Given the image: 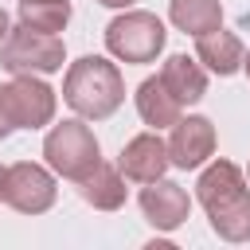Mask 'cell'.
<instances>
[{"label":"cell","instance_id":"cell-5","mask_svg":"<svg viewBox=\"0 0 250 250\" xmlns=\"http://www.w3.org/2000/svg\"><path fill=\"white\" fill-rule=\"evenodd\" d=\"M43 156H47V164L59 176H66V180L78 184L102 160V148H98V137L90 133V125H82V121H59L47 133V141H43Z\"/></svg>","mask_w":250,"mask_h":250},{"label":"cell","instance_id":"cell-12","mask_svg":"<svg viewBox=\"0 0 250 250\" xmlns=\"http://www.w3.org/2000/svg\"><path fill=\"white\" fill-rule=\"evenodd\" d=\"M160 82L168 86V94L180 105H195L207 94V74H203L199 59H188V55H168L164 70H160Z\"/></svg>","mask_w":250,"mask_h":250},{"label":"cell","instance_id":"cell-9","mask_svg":"<svg viewBox=\"0 0 250 250\" xmlns=\"http://www.w3.org/2000/svg\"><path fill=\"white\" fill-rule=\"evenodd\" d=\"M141 211L145 219L156 227V230H176L180 223H188V211H191V199L180 184L172 180H152L145 191H141Z\"/></svg>","mask_w":250,"mask_h":250},{"label":"cell","instance_id":"cell-15","mask_svg":"<svg viewBox=\"0 0 250 250\" xmlns=\"http://www.w3.org/2000/svg\"><path fill=\"white\" fill-rule=\"evenodd\" d=\"M168 16L188 35H203V31L223 27V4L219 0H172L168 4Z\"/></svg>","mask_w":250,"mask_h":250},{"label":"cell","instance_id":"cell-3","mask_svg":"<svg viewBox=\"0 0 250 250\" xmlns=\"http://www.w3.org/2000/svg\"><path fill=\"white\" fill-rule=\"evenodd\" d=\"M66 47L59 35L47 31H31V27H8L4 43H0V66L12 74H55L62 70Z\"/></svg>","mask_w":250,"mask_h":250},{"label":"cell","instance_id":"cell-1","mask_svg":"<svg viewBox=\"0 0 250 250\" xmlns=\"http://www.w3.org/2000/svg\"><path fill=\"white\" fill-rule=\"evenodd\" d=\"M195 195L211 219V230L227 242H246L250 238V188L238 172V164L230 160H215L211 168H203Z\"/></svg>","mask_w":250,"mask_h":250},{"label":"cell","instance_id":"cell-22","mask_svg":"<svg viewBox=\"0 0 250 250\" xmlns=\"http://www.w3.org/2000/svg\"><path fill=\"white\" fill-rule=\"evenodd\" d=\"M246 176H250V168H246Z\"/></svg>","mask_w":250,"mask_h":250},{"label":"cell","instance_id":"cell-8","mask_svg":"<svg viewBox=\"0 0 250 250\" xmlns=\"http://www.w3.org/2000/svg\"><path fill=\"white\" fill-rule=\"evenodd\" d=\"M215 152V125L207 117H180L172 125V141H168V164L176 168H199L207 156Z\"/></svg>","mask_w":250,"mask_h":250},{"label":"cell","instance_id":"cell-11","mask_svg":"<svg viewBox=\"0 0 250 250\" xmlns=\"http://www.w3.org/2000/svg\"><path fill=\"white\" fill-rule=\"evenodd\" d=\"M242 55H246V51H242V39L230 35V31H223V27L195 35V59H199L211 74H219V78L234 74V70L242 66Z\"/></svg>","mask_w":250,"mask_h":250},{"label":"cell","instance_id":"cell-7","mask_svg":"<svg viewBox=\"0 0 250 250\" xmlns=\"http://www.w3.org/2000/svg\"><path fill=\"white\" fill-rule=\"evenodd\" d=\"M4 102L16 129H43L55 117V90L35 74H16L4 86Z\"/></svg>","mask_w":250,"mask_h":250},{"label":"cell","instance_id":"cell-20","mask_svg":"<svg viewBox=\"0 0 250 250\" xmlns=\"http://www.w3.org/2000/svg\"><path fill=\"white\" fill-rule=\"evenodd\" d=\"M242 70H246V74H250V51H246V55H242Z\"/></svg>","mask_w":250,"mask_h":250},{"label":"cell","instance_id":"cell-2","mask_svg":"<svg viewBox=\"0 0 250 250\" xmlns=\"http://www.w3.org/2000/svg\"><path fill=\"white\" fill-rule=\"evenodd\" d=\"M62 102L78 117H90V121L117 113V105L125 102V78H121L117 62H109L102 55H82L78 62H70V70L62 78Z\"/></svg>","mask_w":250,"mask_h":250},{"label":"cell","instance_id":"cell-17","mask_svg":"<svg viewBox=\"0 0 250 250\" xmlns=\"http://www.w3.org/2000/svg\"><path fill=\"white\" fill-rule=\"evenodd\" d=\"M16 125H12V113H8V102H4V86H0V141L12 133Z\"/></svg>","mask_w":250,"mask_h":250},{"label":"cell","instance_id":"cell-18","mask_svg":"<svg viewBox=\"0 0 250 250\" xmlns=\"http://www.w3.org/2000/svg\"><path fill=\"white\" fill-rule=\"evenodd\" d=\"M4 35H8V12L0 8V43H4Z\"/></svg>","mask_w":250,"mask_h":250},{"label":"cell","instance_id":"cell-4","mask_svg":"<svg viewBox=\"0 0 250 250\" xmlns=\"http://www.w3.org/2000/svg\"><path fill=\"white\" fill-rule=\"evenodd\" d=\"M164 39L168 31L152 12H121L105 27V47L121 62H152L164 51Z\"/></svg>","mask_w":250,"mask_h":250},{"label":"cell","instance_id":"cell-21","mask_svg":"<svg viewBox=\"0 0 250 250\" xmlns=\"http://www.w3.org/2000/svg\"><path fill=\"white\" fill-rule=\"evenodd\" d=\"M0 188H4V168H0Z\"/></svg>","mask_w":250,"mask_h":250},{"label":"cell","instance_id":"cell-6","mask_svg":"<svg viewBox=\"0 0 250 250\" xmlns=\"http://www.w3.org/2000/svg\"><path fill=\"white\" fill-rule=\"evenodd\" d=\"M59 188H55V176L31 160H20L12 168H4V188H0V199L20 211V215H43L51 203H55Z\"/></svg>","mask_w":250,"mask_h":250},{"label":"cell","instance_id":"cell-10","mask_svg":"<svg viewBox=\"0 0 250 250\" xmlns=\"http://www.w3.org/2000/svg\"><path fill=\"white\" fill-rule=\"evenodd\" d=\"M117 168H121L129 180H137V184H152V180H160V176L168 172V145H164L156 133H141V137H133V141L121 148Z\"/></svg>","mask_w":250,"mask_h":250},{"label":"cell","instance_id":"cell-13","mask_svg":"<svg viewBox=\"0 0 250 250\" xmlns=\"http://www.w3.org/2000/svg\"><path fill=\"white\" fill-rule=\"evenodd\" d=\"M78 191L90 207L98 211H117L125 203V180H121V168H109V164H94L82 180H78Z\"/></svg>","mask_w":250,"mask_h":250},{"label":"cell","instance_id":"cell-19","mask_svg":"<svg viewBox=\"0 0 250 250\" xmlns=\"http://www.w3.org/2000/svg\"><path fill=\"white\" fill-rule=\"evenodd\" d=\"M98 4H105V8H129L133 0H98Z\"/></svg>","mask_w":250,"mask_h":250},{"label":"cell","instance_id":"cell-14","mask_svg":"<svg viewBox=\"0 0 250 250\" xmlns=\"http://www.w3.org/2000/svg\"><path fill=\"white\" fill-rule=\"evenodd\" d=\"M137 113H141L145 125L164 129V125H176L180 121V102L168 94V86L160 78H145L137 86Z\"/></svg>","mask_w":250,"mask_h":250},{"label":"cell","instance_id":"cell-16","mask_svg":"<svg viewBox=\"0 0 250 250\" xmlns=\"http://www.w3.org/2000/svg\"><path fill=\"white\" fill-rule=\"evenodd\" d=\"M16 12H20L23 27L59 35L70 20V0H16Z\"/></svg>","mask_w":250,"mask_h":250}]
</instances>
